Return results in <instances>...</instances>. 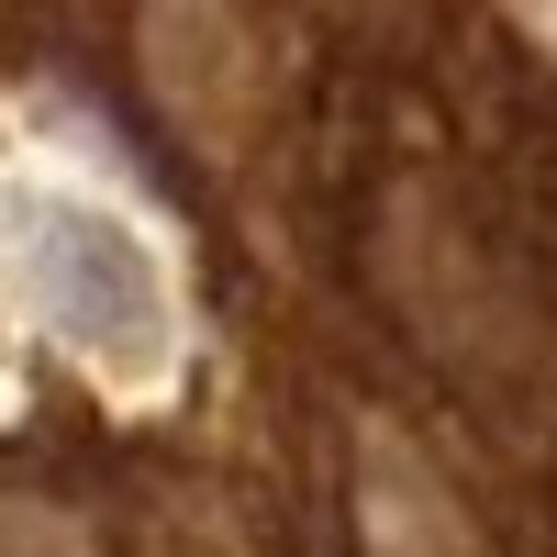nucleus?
I'll return each mask as SVG.
<instances>
[{
    "label": "nucleus",
    "mask_w": 557,
    "mask_h": 557,
    "mask_svg": "<svg viewBox=\"0 0 557 557\" xmlns=\"http://www.w3.org/2000/svg\"><path fill=\"white\" fill-rule=\"evenodd\" d=\"M0 257H12V290L34 301V323L112 391H157L178 368V278L123 212L23 190L0 212Z\"/></svg>",
    "instance_id": "f257e3e1"
},
{
    "label": "nucleus",
    "mask_w": 557,
    "mask_h": 557,
    "mask_svg": "<svg viewBox=\"0 0 557 557\" xmlns=\"http://www.w3.org/2000/svg\"><path fill=\"white\" fill-rule=\"evenodd\" d=\"M0 557H89L57 513H34V502H0Z\"/></svg>",
    "instance_id": "f03ea898"
}]
</instances>
